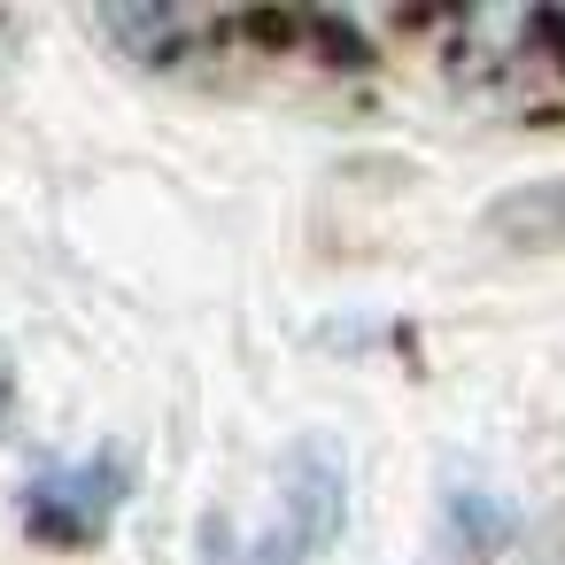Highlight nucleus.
<instances>
[{
  "label": "nucleus",
  "instance_id": "f257e3e1",
  "mask_svg": "<svg viewBox=\"0 0 565 565\" xmlns=\"http://www.w3.org/2000/svg\"><path fill=\"white\" fill-rule=\"evenodd\" d=\"M132 495V457L125 449H94L86 465H47L24 488V526L55 550H86L109 534V519Z\"/></svg>",
  "mask_w": 565,
  "mask_h": 565
},
{
  "label": "nucleus",
  "instance_id": "7ed1b4c3",
  "mask_svg": "<svg viewBox=\"0 0 565 565\" xmlns=\"http://www.w3.org/2000/svg\"><path fill=\"white\" fill-rule=\"evenodd\" d=\"M503 248H565V179H526L488 202L480 217Z\"/></svg>",
  "mask_w": 565,
  "mask_h": 565
},
{
  "label": "nucleus",
  "instance_id": "f03ea898",
  "mask_svg": "<svg viewBox=\"0 0 565 565\" xmlns=\"http://www.w3.org/2000/svg\"><path fill=\"white\" fill-rule=\"evenodd\" d=\"M279 526L302 542V557L333 550L349 526V457L333 434H302L279 457Z\"/></svg>",
  "mask_w": 565,
  "mask_h": 565
},
{
  "label": "nucleus",
  "instance_id": "423d86ee",
  "mask_svg": "<svg viewBox=\"0 0 565 565\" xmlns=\"http://www.w3.org/2000/svg\"><path fill=\"white\" fill-rule=\"evenodd\" d=\"M9 403H17V372H9V356H0V418H9Z\"/></svg>",
  "mask_w": 565,
  "mask_h": 565
},
{
  "label": "nucleus",
  "instance_id": "20e7f679",
  "mask_svg": "<svg viewBox=\"0 0 565 565\" xmlns=\"http://www.w3.org/2000/svg\"><path fill=\"white\" fill-rule=\"evenodd\" d=\"M449 519H457V526H465L480 550L503 534V503H488V495H472V488H457V495H449Z\"/></svg>",
  "mask_w": 565,
  "mask_h": 565
},
{
  "label": "nucleus",
  "instance_id": "39448f33",
  "mask_svg": "<svg viewBox=\"0 0 565 565\" xmlns=\"http://www.w3.org/2000/svg\"><path fill=\"white\" fill-rule=\"evenodd\" d=\"M248 565H310V557H302V542H295L287 526H271V534H256V550H248Z\"/></svg>",
  "mask_w": 565,
  "mask_h": 565
}]
</instances>
